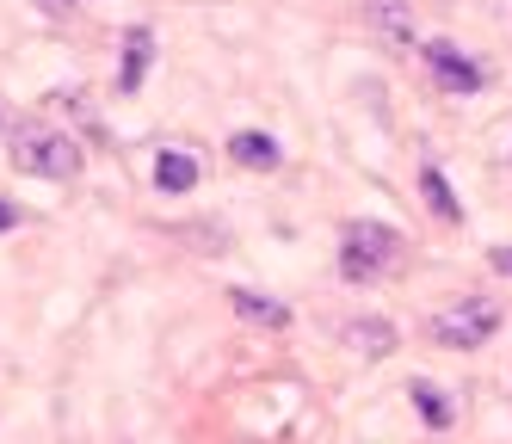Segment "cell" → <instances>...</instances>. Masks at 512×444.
Masks as SVG:
<instances>
[{
  "label": "cell",
  "mask_w": 512,
  "mask_h": 444,
  "mask_svg": "<svg viewBox=\"0 0 512 444\" xmlns=\"http://www.w3.org/2000/svg\"><path fill=\"white\" fill-rule=\"evenodd\" d=\"M494 272H500V278H512V247H494Z\"/></svg>",
  "instance_id": "cell-13"
},
{
  "label": "cell",
  "mask_w": 512,
  "mask_h": 444,
  "mask_svg": "<svg viewBox=\"0 0 512 444\" xmlns=\"http://www.w3.org/2000/svg\"><path fill=\"white\" fill-rule=\"evenodd\" d=\"M155 185H161V192H192V185H198V161L179 155V148H161V155H155Z\"/></svg>",
  "instance_id": "cell-10"
},
{
  "label": "cell",
  "mask_w": 512,
  "mask_h": 444,
  "mask_svg": "<svg viewBox=\"0 0 512 444\" xmlns=\"http://www.w3.org/2000/svg\"><path fill=\"white\" fill-rule=\"evenodd\" d=\"M420 192H426V204H432V216H438V222H463V204H457L451 179L438 173V167H426V173H420Z\"/></svg>",
  "instance_id": "cell-12"
},
{
  "label": "cell",
  "mask_w": 512,
  "mask_h": 444,
  "mask_svg": "<svg viewBox=\"0 0 512 444\" xmlns=\"http://www.w3.org/2000/svg\"><path fill=\"white\" fill-rule=\"evenodd\" d=\"M7 161H13L25 179H75L87 155L75 148V136L44 130V124H25V130L13 136V148H7Z\"/></svg>",
  "instance_id": "cell-2"
},
{
  "label": "cell",
  "mask_w": 512,
  "mask_h": 444,
  "mask_svg": "<svg viewBox=\"0 0 512 444\" xmlns=\"http://www.w3.org/2000/svg\"><path fill=\"white\" fill-rule=\"evenodd\" d=\"M229 309H235L247 327H290V303H278V296H266V290H235Z\"/></svg>",
  "instance_id": "cell-8"
},
{
  "label": "cell",
  "mask_w": 512,
  "mask_h": 444,
  "mask_svg": "<svg viewBox=\"0 0 512 444\" xmlns=\"http://www.w3.org/2000/svg\"><path fill=\"white\" fill-rule=\"evenodd\" d=\"M408 395H414V414H420L426 426H438V432H445V426L457 420V407H451V395L438 389V383H426V377H420V383H408Z\"/></svg>",
  "instance_id": "cell-11"
},
{
  "label": "cell",
  "mask_w": 512,
  "mask_h": 444,
  "mask_svg": "<svg viewBox=\"0 0 512 444\" xmlns=\"http://www.w3.org/2000/svg\"><path fill=\"white\" fill-rule=\"evenodd\" d=\"M13 222H19V210H13V204H0V235H7Z\"/></svg>",
  "instance_id": "cell-15"
},
{
  "label": "cell",
  "mask_w": 512,
  "mask_h": 444,
  "mask_svg": "<svg viewBox=\"0 0 512 444\" xmlns=\"http://www.w3.org/2000/svg\"><path fill=\"white\" fill-rule=\"evenodd\" d=\"M364 19H371V31L389 37V44H414V7L408 0H364Z\"/></svg>",
  "instance_id": "cell-6"
},
{
  "label": "cell",
  "mask_w": 512,
  "mask_h": 444,
  "mask_svg": "<svg viewBox=\"0 0 512 444\" xmlns=\"http://www.w3.org/2000/svg\"><path fill=\"white\" fill-rule=\"evenodd\" d=\"M340 340L358 358H383V352H395V327L377 321V315H358V321H340Z\"/></svg>",
  "instance_id": "cell-5"
},
{
  "label": "cell",
  "mask_w": 512,
  "mask_h": 444,
  "mask_svg": "<svg viewBox=\"0 0 512 444\" xmlns=\"http://www.w3.org/2000/svg\"><path fill=\"white\" fill-rule=\"evenodd\" d=\"M229 161H235V167H253V173H272L284 155H278V142H272L266 130H235V136H229Z\"/></svg>",
  "instance_id": "cell-7"
},
{
  "label": "cell",
  "mask_w": 512,
  "mask_h": 444,
  "mask_svg": "<svg viewBox=\"0 0 512 444\" xmlns=\"http://www.w3.org/2000/svg\"><path fill=\"white\" fill-rule=\"evenodd\" d=\"M38 7H44V13H75L81 0H38Z\"/></svg>",
  "instance_id": "cell-14"
},
{
  "label": "cell",
  "mask_w": 512,
  "mask_h": 444,
  "mask_svg": "<svg viewBox=\"0 0 512 444\" xmlns=\"http://www.w3.org/2000/svg\"><path fill=\"white\" fill-rule=\"evenodd\" d=\"M149 62H155V37H149V31H130V37H124L118 87H124V93H136V87H142V74H149Z\"/></svg>",
  "instance_id": "cell-9"
},
{
  "label": "cell",
  "mask_w": 512,
  "mask_h": 444,
  "mask_svg": "<svg viewBox=\"0 0 512 444\" xmlns=\"http://www.w3.org/2000/svg\"><path fill=\"white\" fill-rule=\"evenodd\" d=\"M426 68H432V81L438 87H445V93H482V81H488V74H482V62H475L463 44H451V37H438V44H426Z\"/></svg>",
  "instance_id": "cell-4"
},
{
  "label": "cell",
  "mask_w": 512,
  "mask_h": 444,
  "mask_svg": "<svg viewBox=\"0 0 512 444\" xmlns=\"http://www.w3.org/2000/svg\"><path fill=\"white\" fill-rule=\"evenodd\" d=\"M0 130H7V118H0Z\"/></svg>",
  "instance_id": "cell-16"
},
{
  "label": "cell",
  "mask_w": 512,
  "mask_h": 444,
  "mask_svg": "<svg viewBox=\"0 0 512 444\" xmlns=\"http://www.w3.org/2000/svg\"><path fill=\"white\" fill-rule=\"evenodd\" d=\"M401 247H408V241H401L389 222L358 216V222H346V229H340V272L358 278V284L364 278H383V272L401 266Z\"/></svg>",
  "instance_id": "cell-1"
},
{
  "label": "cell",
  "mask_w": 512,
  "mask_h": 444,
  "mask_svg": "<svg viewBox=\"0 0 512 444\" xmlns=\"http://www.w3.org/2000/svg\"><path fill=\"white\" fill-rule=\"evenodd\" d=\"M500 327V303H488V296H457V303H445L432 315V340L451 346V352H475L488 346Z\"/></svg>",
  "instance_id": "cell-3"
}]
</instances>
